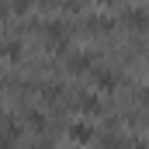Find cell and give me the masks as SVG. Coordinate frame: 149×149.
I'll return each mask as SVG.
<instances>
[{
	"mask_svg": "<svg viewBox=\"0 0 149 149\" xmlns=\"http://www.w3.org/2000/svg\"><path fill=\"white\" fill-rule=\"evenodd\" d=\"M142 101H146V104H149V87H146V90H142Z\"/></svg>",
	"mask_w": 149,
	"mask_h": 149,
	"instance_id": "obj_5",
	"label": "cell"
},
{
	"mask_svg": "<svg viewBox=\"0 0 149 149\" xmlns=\"http://www.w3.org/2000/svg\"><path fill=\"white\" fill-rule=\"evenodd\" d=\"M104 3H108V0H104Z\"/></svg>",
	"mask_w": 149,
	"mask_h": 149,
	"instance_id": "obj_6",
	"label": "cell"
},
{
	"mask_svg": "<svg viewBox=\"0 0 149 149\" xmlns=\"http://www.w3.org/2000/svg\"><path fill=\"white\" fill-rule=\"evenodd\" d=\"M80 108H83V111H97V97H83Z\"/></svg>",
	"mask_w": 149,
	"mask_h": 149,
	"instance_id": "obj_3",
	"label": "cell"
},
{
	"mask_svg": "<svg viewBox=\"0 0 149 149\" xmlns=\"http://www.w3.org/2000/svg\"><path fill=\"white\" fill-rule=\"evenodd\" d=\"M97 83H101V87H114L118 80H114V73H108V70H97Z\"/></svg>",
	"mask_w": 149,
	"mask_h": 149,
	"instance_id": "obj_2",
	"label": "cell"
},
{
	"mask_svg": "<svg viewBox=\"0 0 149 149\" xmlns=\"http://www.w3.org/2000/svg\"><path fill=\"white\" fill-rule=\"evenodd\" d=\"M70 135H73L76 142H87V139H94V132H90L87 125H73V128H70Z\"/></svg>",
	"mask_w": 149,
	"mask_h": 149,
	"instance_id": "obj_1",
	"label": "cell"
},
{
	"mask_svg": "<svg viewBox=\"0 0 149 149\" xmlns=\"http://www.w3.org/2000/svg\"><path fill=\"white\" fill-rule=\"evenodd\" d=\"M128 21H132L135 28H142V24H146V14H139V10H135V14H128Z\"/></svg>",
	"mask_w": 149,
	"mask_h": 149,
	"instance_id": "obj_4",
	"label": "cell"
}]
</instances>
